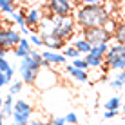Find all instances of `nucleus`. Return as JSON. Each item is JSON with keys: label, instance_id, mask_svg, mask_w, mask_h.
<instances>
[{"label": "nucleus", "instance_id": "9b49d317", "mask_svg": "<svg viewBox=\"0 0 125 125\" xmlns=\"http://www.w3.org/2000/svg\"><path fill=\"white\" fill-rule=\"evenodd\" d=\"M29 51H31V44L27 42V38L22 36V38H20V42H18V45L13 49V54H15L16 58L22 60V58H25V56L29 54Z\"/></svg>", "mask_w": 125, "mask_h": 125}, {"label": "nucleus", "instance_id": "39448f33", "mask_svg": "<svg viewBox=\"0 0 125 125\" xmlns=\"http://www.w3.org/2000/svg\"><path fill=\"white\" fill-rule=\"evenodd\" d=\"M33 116V105L27 103L25 100H16L13 105V114L11 118L15 120L13 125H27Z\"/></svg>", "mask_w": 125, "mask_h": 125}, {"label": "nucleus", "instance_id": "c85d7f7f", "mask_svg": "<svg viewBox=\"0 0 125 125\" xmlns=\"http://www.w3.org/2000/svg\"><path fill=\"white\" fill-rule=\"evenodd\" d=\"M44 125H65V120L63 118H53L49 122H44Z\"/></svg>", "mask_w": 125, "mask_h": 125}, {"label": "nucleus", "instance_id": "6e6552de", "mask_svg": "<svg viewBox=\"0 0 125 125\" xmlns=\"http://www.w3.org/2000/svg\"><path fill=\"white\" fill-rule=\"evenodd\" d=\"M20 33H18V29H15V27H0V45L4 47V49H7V51H13L16 45H18V42H20Z\"/></svg>", "mask_w": 125, "mask_h": 125}, {"label": "nucleus", "instance_id": "dca6fc26", "mask_svg": "<svg viewBox=\"0 0 125 125\" xmlns=\"http://www.w3.org/2000/svg\"><path fill=\"white\" fill-rule=\"evenodd\" d=\"M13 105H15V98L9 96L7 94L6 98H4V103H2V109H0V113L4 114V118H9L13 114Z\"/></svg>", "mask_w": 125, "mask_h": 125}, {"label": "nucleus", "instance_id": "2f4dec72", "mask_svg": "<svg viewBox=\"0 0 125 125\" xmlns=\"http://www.w3.org/2000/svg\"><path fill=\"white\" fill-rule=\"evenodd\" d=\"M27 125H44V122H42V120H33V122L29 120V123H27Z\"/></svg>", "mask_w": 125, "mask_h": 125}, {"label": "nucleus", "instance_id": "6ab92c4d", "mask_svg": "<svg viewBox=\"0 0 125 125\" xmlns=\"http://www.w3.org/2000/svg\"><path fill=\"white\" fill-rule=\"evenodd\" d=\"M120 107H122V100L118 96H113L111 100L105 102V111H109V113H118Z\"/></svg>", "mask_w": 125, "mask_h": 125}, {"label": "nucleus", "instance_id": "ddd939ff", "mask_svg": "<svg viewBox=\"0 0 125 125\" xmlns=\"http://www.w3.org/2000/svg\"><path fill=\"white\" fill-rule=\"evenodd\" d=\"M73 47H74L80 54H89V51H91L89 42L85 40V38H82V36L80 38H73Z\"/></svg>", "mask_w": 125, "mask_h": 125}, {"label": "nucleus", "instance_id": "20e7f679", "mask_svg": "<svg viewBox=\"0 0 125 125\" xmlns=\"http://www.w3.org/2000/svg\"><path fill=\"white\" fill-rule=\"evenodd\" d=\"M103 62H105L107 67H111V69L123 71L125 69V45H120V44L109 45L105 56H103Z\"/></svg>", "mask_w": 125, "mask_h": 125}, {"label": "nucleus", "instance_id": "7c9ffc66", "mask_svg": "<svg viewBox=\"0 0 125 125\" xmlns=\"http://www.w3.org/2000/svg\"><path fill=\"white\" fill-rule=\"evenodd\" d=\"M116 114H118V113H109V111H105V114H103V118H105V120H111V118H114Z\"/></svg>", "mask_w": 125, "mask_h": 125}, {"label": "nucleus", "instance_id": "cd10ccee", "mask_svg": "<svg viewBox=\"0 0 125 125\" xmlns=\"http://www.w3.org/2000/svg\"><path fill=\"white\" fill-rule=\"evenodd\" d=\"M9 69H11L9 62H7L6 58H0V73H2V74H4V73H7V71H9Z\"/></svg>", "mask_w": 125, "mask_h": 125}, {"label": "nucleus", "instance_id": "2eb2a0df", "mask_svg": "<svg viewBox=\"0 0 125 125\" xmlns=\"http://www.w3.org/2000/svg\"><path fill=\"white\" fill-rule=\"evenodd\" d=\"M18 7H16V2L13 0H0V15H13Z\"/></svg>", "mask_w": 125, "mask_h": 125}, {"label": "nucleus", "instance_id": "a211bd4d", "mask_svg": "<svg viewBox=\"0 0 125 125\" xmlns=\"http://www.w3.org/2000/svg\"><path fill=\"white\" fill-rule=\"evenodd\" d=\"M113 38L116 40V44L123 45V40H125V25H123V22H118L116 29L113 31Z\"/></svg>", "mask_w": 125, "mask_h": 125}, {"label": "nucleus", "instance_id": "a878e982", "mask_svg": "<svg viewBox=\"0 0 125 125\" xmlns=\"http://www.w3.org/2000/svg\"><path fill=\"white\" fill-rule=\"evenodd\" d=\"M63 120H65V125H76L78 123V114L76 113H69L63 116Z\"/></svg>", "mask_w": 125, "mask_h": 125}, {"label": "nucleus", "instance_id": "f257e3e1", "mask_svg": "<svg viewBox=\"0 0 125 125\" xmlns=\"http://www.w3.org/2000/svg\"><path fill=\"white\" fill-rule=\"evenodd\" d=\"M73 18H74V24L83 31L93 27H105L113 16L109 7L100 0H83L78 9H74Z\"/></svg>", "mask_w": 125, "mask_h": 125}, {"label": "nucleus", "instance_id": "473e14b6", "mask_svg": "<svg viewBox=\"0 0 125 125\" xmlns=\"http://www.w3.org/2000/svg\"><path fill=\"white\" fill-rule=\"evenodd\" d=\"M6 54H7V49H4V47L0 45V58H6Z\"/></svg>", "mask_w": 125, "mask_h": 125}, {"label": "nucleus", "instance_id": "72a5a7b5", "mask_svg": "<svg viewBox=\"0 0 125 125\" xmlns=\"http://www.w3.org/2000/svg\"><path fill=\"white\" fill-rule=\"evenodd\" d=\"M0 125H4V114L0 113Z\"/></svg>", "mask_w": 125, "mask_h": 125}, {"label": "nucleus", "instance_id": "f03ea898", "mask_svg": "<svg viewBox=\"0 0 125 125\" xmlns=\"http://www.w3.org/2000/svg\"><path fill=\"white\" fill-rule=\"evenodd\" d=\"M42 67V56L36 49H31L29 54L25 58L20 60L18 65V74H20V82L24 85H34V82L38 80V71Z\"/></svg>", "mask_w": 125, "mask_h": 125}, {"label": "nucleus", "instance_id": "4468645a", "mask_svg": "<svg viewBox=\"0 0 125 125\" xmlns=\"http://www.w3.org/2000/svg\"><path fill=\"white\" fill-rule=\"evenodd\" d=\"M107 49H109V44H100V45H93L91 51H89V54H85V56H91V58H103L107 53Z\"/></svg>", "mask_w": 125, "mask_h": 125}, {"label": "nucleus", "instance_id": "412c9836", "mask_svg": "<svg viewBox=\"0 0 125 125\" xmlns=\"http://www.w3.org/2000/svg\"><path fill=\"white\" fill-rule=\"evenodd\" d=\"M62 54L65 56V60H67V58H73V60L82 58V54H80V53H78V51H76L73 45H65V47H63V51H62Z\"/></svg>", "mask_w": 125, "mask_h": 125}, {"label": "nucleus", "instance_id": "9d476101", "mask_svg": "<svg viewBox=\"0 0 125 125\" xmlns=\"http://www.w3.org/2000/svg\"><path fill=\"white\" fill-rule=\"evenodd\" d=\"M40 56H42V67H49V65L67 62L62 53H54V51H44V53H40Z\"/></svg>", "mask_w": 125, "mask_h": 125}, {"label": "nucleus", "instance_id": "0eeeda50", "mask_svg": "<svg viewBox=\"0 0 125 125\" xmlns=\"http://www.w3.org/2000/svg\"><path fill=\"white\" fill-rule=\"evenodd\" d=\"M82 34L85 40L89 42V45H100V44H109V40L113 38V34L107 31L105 27H93V29H83Z\"/></svg>", "mask_w": 125, "mask_h": 125}, {"label": "nucleus", "instance_id": "7ed1b4c3", "mask_svg": "<svg viewBox=\"0 0 125 125\" xmlns=\"http://www.w3.org/2000/svg\"><path fill=\"white\" fill-rule=\"evenodd\" d=\"M76 29L74 18L73 16H51V38H56L60 42H67L69 38H73Z\"/></svg>", "mask_w": 125, "mask_h": 125}, {"label": "nucleus", "instance_id": "423d86ee", "mask_svg": "<svg viewBox=\"0 0 125 125\" xmlns=\"http://www.w3.org/2000/svg\"><path fill=\"white\" fill-rule=\"evenodd\" d=\"M44 6L51 13L49 16L63 18V16H73V13H74V2H71V0H51Z\"/></svg>", "mask_w": 125, "mask_h": 125}, {"label": "nucleus", "instance_id": "f704fd0d", "mask_svg": "<svg viewBox=\"0 0 125 125\" xmlns=\"http://www.w3.org/2000/svg\"><path fill=\"white\" fill-rule=\"evenodd\" d=\"M2 103H4V98H0V109H2Z\"/></svg>", "mask_w": 125, "mask_h": 125}, {"label": "nucleus", "instance_id": "f3484780", "mask_svg": "<svg viewBox=\"0 0 125 125\" xmlns=\"http://www.w3.org/2000/svg\"><path fill=\"white\" fill-rule=\"evenodd\" d=\"M11 22L15 25H18V29L25 27V9H16L11 15Z\"/></svg>", "mask_w": 125, "mask_h": 125}, {"label": "nucleus", "instance_id": "bb28decb", "mask_svg": "<svg viewBox=\"0 0 125 125\" xmlns=\"http://www.w3.org/2000/svg\"><path fill=\"white\" fill-rule=\"evenodd\" d=\"M27 42H29V44H33L34 47H40V45H42V40H40V36H38L36 33H31V34H29Z\"/></svg>", "mask_w": 125, "mask_h": 125}, {"label": "nucleus", "instance_id": "1a4fd4ad", "mask_svg": "<svg viewBox=\"0 0 125 125\" xmlns=\"http://www.w3.org/2000/svg\"><path fill=\"white\" fill-rule=\"evenodd\" d=\"M42 18H44V15H42L40 7H29V9H25V27H29L31 31L38 27Z\"/></svg>", "mask_w": 125, "mask_h": 125}, {"label": "nucleus", "instance_id": "f8f14e48", "mask_svg": "<svg viewBox=\"0 0 125 125\" xmlns=\"http://www.w3.org/2000/svg\"><path fill=\"white\" fill-rule=\"evenodd\" d=\"M65 73L69 76H71L73 80H76V82H87V71H78V69H74L71 65V63H69V65H65Z\"/></svg>", "mask_w": 125, "mask_h": 125}, {"label": "nucleus", "instance_id": "5701e85b", "mask_svg": "<svg viewBox=\"0 0 125 125\" xmlns=\"http://www.w3.org/2000/svg\"><path fill=\"white\" fill-rule=\"evenodd\" d=\"M22 87H24V83H22L20 80L11 82V83H9V96H13V98H15L16 94H18L20 91H22Z\"/></svg>", "mask_w": 125, "mask_h": 125}, {"label": "nucleus", "instance_id": "4be33fe9", "mask_svg": "<svg viewBox=\"0 0 125 125\" xmlns=\"http://www.w3.org/2000/svg\"><path fill=\"white\" fill-rule=\"evenodd\" d=\"M123 83H125V73L120 71L118 76H114V80L111 82V85H113V89H120V91H122V89H123Z\"/></svg>", "mask_w": 125, "mask_h": 125}, {"label": "nucleus", "instance_id": "aec40b11", "mask_svg": "<svg viewBox=\"0 0 125 125\" xmlns=\"http://www.w3.org/2000/svg\"><path fill=\"white\" fill-rule=\"evenodd\" d=\"M42 45H45L47 49H63L65 42H60L56 38H45V40H42Z\"/></svg>", "mask_w": 125, "mask_h": 125}, {"label": "nucleus", "instance_id": "b1692460", "mask_svg": "<svg viewBox=\"0 0 125 125\" xmlns=\"http://www.w3.org/2000/svg\"><path fill=\"white\" fill-rule=\"evenodd\" d=\"M85 63L87 67H102L103 65V58H91V56H85Z\"/></svg>", "mask_w": 125, "mask_h": 125}, {"label": "nucleus", "instance_id": "393cba45", "mask_svg": "<svg viewBox=\"0 0 125 125\" xmlns=\"http://www.w3.org/2000/svg\"><path fill=\"white\" fill-rule=\"evenodd\" d=\"M74 69H78V71H87V63H85V60L83 58H76V60H73V63H71Z\"/></svg>", "mask_w": 125, "mask_h": 125}, {"label": "nucleus", "instance_id": "c756f323", "mask_svg": "<svg viewBox=\"0 0 125 125\" xmlns=\"http://www.w3.org/2000/svg\"><path fill=\"white\" fill-rule=\"evenodd\" d=\"M4 85H9V82H7V80H6V76L0 73V87H4Z\"/></svg>", "mask_w": 125, "mask_h": 125}]
</instances>
